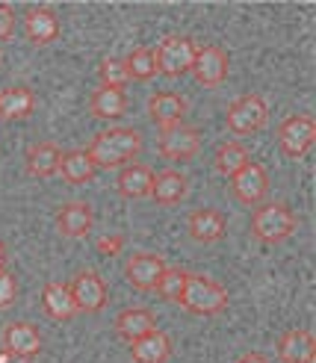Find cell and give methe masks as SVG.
<instances>
[{
	"label": "cell",
	"instance_id": "obj_1",
	"mask_svg": "<svg viewBox=\"0 0 316 363\" xmlns=\"http://www.w3.org/2000/svg\"><path fill=\"white\" fill-rule=\"evenodd\" d=\"M142 145L145 142L136 127H109L89 142L86 154L95 162V169H116L134 162L142 154Z\"/></svg>",
	"mask_w": 316,
	"mask_h": 363
},
{
	"label": "cell",
	"instance_id": "obj_2",
	"mask_svg": "<svg viewBox=\"0 0 316 363\" xmlns=\"http://www.w3.org/2000/svg\"><path fill=\"white\" fill-rule=\"evenodd\" d=\"M228 301H231V296L222 284H216L207 275H198V272H190L187 286H183V296L178 304L195 316H219L228 307Z\"/></svg>",
	"mask_w": 316,
	"mask_h": 363
},
{
	"label": "cell",
	"instance_id": "obj_3",
	"mask_svg": "<svg viewBox=\"0 0 316 363\" xmlns=\"http://www.w3.org/2000/svg\"><path fill=\"white\" fill-rule=\"evenodd\" d=\"M295 228H299V219H295V213L284 201L260 204L251 216V237L263 245H278L290 240Z\"/></svg>",
	"mask_w": 316,
	"mask_h": 363
},
{
	"label": "cell",
	"instance_id": "obj_4",
	"mask_svg": "<svg viewBox=\"0 0 316 363\" xmlns=\"http://www.w3.org/2000/svg\"><path fill=\"white\" fill-rule=\"evenodd\" d=\"M198 53V42L190 35H165L160 45L154 48V60H157V74L165 77H180L192 68V60Z\"/></svg>",
	"mask_w": 316,
	"mask_h": 363
},
{
	"label": "cell",
	"instance_id": "obj_5",
	"mask_svg": "<svg viewBox=\"0 0 316 363\" xmlns=\"http://www.w3.org/2000/svg\"><path fill=\"white\" fill-rule=\"evenodd\" d=\"M68 293L74 298L77 313H101L104 307H107V298H109L107 281L98 275L95 269L77 272V275L71 278V284H68Z\"/></svg>",
	"mask_w": 316,
	"mask_h": 363
},
{
	"label": "cell",
	"instance_id": "obj_6",
	"mask_svg": "<svg viewBox=\"0 0 316 363\" xmlns=\"http://www.w3.org/2000/svg\"><path fill=\"white\" fill-rule=\"evenodd\" d=\"M269 121V106L260 95H243L228 106V127L236 136H251Z\"/></svg>",
	"mask_w": 316,
	"mask_h": 363
},
{
	"label": "cell",
	"instance_id": "obj_7",
	"mask_svg": "<svg viewBox=\"0 0 316 363\" xmlns=\"http://www.w3.org/2000/svg\"><path fill=\"white\" fill-rule=\"evenodd\" d=\"M190 71H192V77H195L198 86L216 89V86L225 83V77H228L231 57H228V50L219 48V45H198V53H195Z\"/></svg>",
	"mask_w": 316,
	"mask_h": 363
},
{
	"label": "cell",
	"instance_id": "obj_8",
	"mask_svg": "<svg viewBox=\"0 0 316 363\" xmlns=\"http://www.w3.org/2000/svg\"><path fill=\"white\" fill-rule=\"evenodd\" d=\"M313 118L307 113H295V116H287L278 127V145H281V151L290 157V160H302L310 145H313Z\"/></svg>",
	"mask_w": 316,
	"mask_h": 363
},
{
	"label": "cell",
	"instance_id": "obj_9",
	"mask_svg": "<svg viewBox=\"0 0 316 363\" xmlns=\"http://www.w3.org/2000/svg\"><path fill=\"white\" fill-rule=\"evenodd\" d=\"M231 192L239 204L246 207H257L260 201L266 198L269 192V177H266V169L260 166V162H246L243 169H239L234 177H231Z\"/></svg>",
	"mask_w": 316,
	"mask_h": 363
},
{
	"label": "cell",
	"instance_id": "obj_10",
	"mask_svg": "<svg viewBox=\"0 0 316 363\" xmlns=\"http://www.w3.org/2000/svg\"><path fill=\"white\" fill-rule=\"evenodd\" d=\"M163 272H165L163 254L136 251V254H130V260L124 266V278L134 289H139V293H154V286H157Z\"/></svg>",
	"mask_w": 316,
	"mask_h": 363
},
{
	"label": "cell",
	"instance_id": "obj_11",
	"mask_svg": "<svg viewBox=\"0 0 316 363\" xmlns=\"http://www.w3.org/2000/svg\"><path fill=\"white\" fill-rule=\"evenodd\" d=\"M187 113H190V101L178 92H157L148 98V116L160 127V133L180 127Z\"/></svg>",
	"mask_w": 316,
	"mask_h": 363
},
{
	"label": "cell",
	"instance_id": "obj_12",
	"mask_svg": "<svg viewBox=\"0 0 316 363\" xmlns=\"http://www.w3.org/2000/svg\"><path fill=\"white\" fill-rule=\"evenodd\" d=\"M160 154L172 162H183V160H192L201 151V130L198 127H187L180 124L175 130H165L160 133Z\"/></svg>",
	"mask_w": 316,
	"mask_h": 363
},
{
	"label": "cell",
	"instance_id": "obj_13",
	"mask_svg": "<svg viewBox=\"0 0 316 363\" xmlns=\"http://www.w3.org/2000/svg\"><path fill=\"white\" fill-rule=\"evenodd\" d=\"M95 225V210L89 201H65L57 210V230L68 240H83Z\"/></svg>",
	"mask_w": 316,
	"mask_h": 363
},
{
	"label": "cell",
	"instance_id": "obj_14",
	"mask_svg": "<svg viewBox=\"0 0 316 363\" xmlns=\"http://www.w3.org/2000/svg\"><path fill=\"white\" fill-rule=\"evenodd\" d=\"M4 352L12 357H36L42 352V334L30 322H9L4 328Z\"/></svg>",
	"mask_w": 316,
	"mask_h": 363
},
{
	"label": "cell",
	"instance_id": "obj_15",
	"mask_svg": "<svg viewBox=\"0 0 316 363\" xmlns=\"http://www.w3.org/2000/svg\"><path fill=\"white\" fill-rule=\"evenodd\" d=\"M24 35L36 48H45L60 35V18L50 6H30L24 12Z\"/></svg>",
	"mask_w": 316,
	"mask_h": 363
},
{
	"label": "cell",
	"instance_id": "obj_16",
	"mask_svg": "<svg viewBox=\"0 0 316 363\" xmlns=\"http://www.w3.org/2000/svg\"><path fill=\"white\" fill-rule=\"evenodd\" d=\"M187 192H190V177L178 169H165V172L154 174L151 195L148 198H154V204H160V207H175L187 198Z\"/></svg>",
	"mask_w": 316,
	"mask_h": 363
},
{
	"label": "cell",
	"instance_id": "obj_17",
	"mask_svg": "<svg viewBox=\"0 0 316 363\" xmlns=\"http://www.w3.org/2000/svg\"><path fill=\"white\" fill-rule=\"evenodd\" d=\"M187 230H190V237H192L195 242H201V245H213V242H219L222 237H225L228 222H225V216H222L219 210H213V207H201V210L190 213Z\"/></svg>",
	"mask_w": 316,
	"mask_h": 363
},
{
	"label": "cell",
	"instance_id": "obj_18",
	"mask_svg": "<svg viewBox=\"0 0 316 363\" xmlns=\"http://www.w3.org/2000/svg\"><path fill=\"white\" fill-rule=\"evenodd\" d=\"M60 160H62V151L53 142H33V145H27V151H24L27 174L39 177V180L57 174L60 172Z\"/></svg>",
	"mask_w": 316,
	"mask_h": 363
},
{
	"label": "cell",
	"instance_id": "obj_19",
	"mask_svg": "<svg viewBox=\"0 0 316 363\" xmlns=\"http://www.w3.org/2000/svg\"><path fill=\"white\" fill-rule=\"evenodd\" d=\"M36 110V92L30 86H6L0 89V118L4 121H24Z\"/></svg>",
	"mask_w": 316,
	"mask_h": 363
},
{
	"label": "cell",
	"instance_id": "obj_20",
	"mask_svg": "<svg viewBox=\"0 0 316 363\" xmlns=\"http://www.w3.org/2000/svg\"><path fill=\"white\" fill-rule=\"evenodd\" d=\"M113 328L116 334L124 340V342H134L145 334H151L157 331V319L151 311H145V307H127V311H121L113 322Z\"/></svg>",
	"mask_w": 316,
	"mask_h": 363
},
{
	"label": "cell",
	"instance_id": "obj_21",
	"mask_svg": "<svg viewBox=\"0 0 316 363\" xmlns=\"http://www.w3.org/2000/svg\"><path fill=\"white\" fill-rule=\"evenodd\" d=\"M127 346H130V357H134V363H165L172 357V340L163 331H151V334L134 340V342H127Z\"/></svg>",
	"mask_w": 316,
	"mask_h": 363
},
{
	"label": "cell",
	"instance_id": "obj_22",
	"mask_svg": "<svg viewBox=\"0 0 316 363\" xmlns=\"http://www.w3.org/2000/svg\"><path fill=\"white\" fill-rule=\"evenodd\" d=\"M278 360L281 363H313V337L307 328H293L278 340Z\"/></svg>",
	"mask_w": 316,
	"mask_h": 363
},
{
	"label": "cell",
	"instance_id": "obj_23",
	"mask_svg": "<svg viewBox=\"0 0 316 363\" xmlns=\"http://www.w3.org/2000/svg\"><path fill=\"white\" fill-rule=\"evenodd\" d=\"M151 180H154V172L148 166H142V162H127L119 172L116 189L121 198H148L151 195Z\"/></svg>",
	"mask_w": 316,
	"mask_h": 363
},
{
	"label": "cell",
	"instance_id": "obj_24",
	"mask_svg": "<svg viewBox=\"0 0 316 363\" xmlns=\"http://www.w3.org/2000/svg\"><path fill=\"white\" fill-rule=\"evenodd\" d=\"M89 113L95 118H121L127 113V92L116 86H98L89 98Z\"/></svg>",
	"mask_w": 316,
	"mask_h": 363
},
{
	"label": "cell",
	"instance_id": "obj_25",
	"mask_svg": "<svg viewBox=\"0 0 316 363\" xmlns=\"http://www.w3.org/2000/svg\"><path fill=\"white\" fill-rule=\"evenodd\" d=\"M42 307H45V313L53 322H68V319L77 316V307H74V298L68 293V284H60V281L45 284V289H42Z\"/></svg>",
	"mask_w": 316,
	"mask_h": 363
},
{
	"label": "cell",
	"instance_id": "obj_26",
	"mask_svg": "<svg viewBox=\"0 0 316 363\" xmlns=\"http://www.w3.org/2000/svg\"><path fill=\"white\" fill-rule=\"evenodd\" d=\"M57 174H62L68 184L80 186V184H89V180L98 174V169H95V162L89 160V154L77 148V151H62L60 172H57Z\"/></svg>",
	"mask_w": 316,
	"mask_h": 363
},
{
	"label": "cell",
	"instance_id": "obj_27",
	"mask_svg": "<svg viewBox=\"0 0 316 363\" xmlns=\"http://www.w3.org/2000/svg\"><path fill=\"white\" fill-rule=\"evenodd\" d=\"M246 162H251V157H249V151H246L239 142H222L219 148H216V154H213V169H216V174H219V177H228V180H231L239 169H243Z\"/></svg>",
	"mask_w": 316,
	"mask_h": 363
},
{
	"label": "cell",
	"instance_id": "obj_28",
	"mask_svg": "<svg viewBox=\"0 0 316 363\" xmlns=\"http://www.w3.org/2000/svg\"><path fill=\"white\" fill-rule=\"evenodd\" d=\"M187 278H190V269H180V266H165V272L160 275L154 293L165 301L178 304L180 296H183V286H187Z\"/></svg>",
	"mask_w": 316,
	"mask_h": 363
},
{
	"label": "cell",
	"instance_id": "obj_29",
	"mask_svg": "<svg viewBox=\"0 0 316 363\" xmlns=\"http://www.w3.org/2000/svg\"><path fill=\"white\" fill-rule=\"evenodd\" d=\"M124 68L130 80H151L157 74V60H154V48H134L124 57Z\"/></svg>",
	"mask_w": 316,
	"mask_h": 363
},
{
	"label": "cell",
	"instance_id": "obj_30",
	"mask_svg": "<svg viewBox=\"0 0 316 363\" xmlns=\"http://www.w3.org/2000/svg\"><path fill=\"white\" fill-rule=\"evenodd\" d=\"M98 77H101V86H116V89H124V83L130 80L127 77V68H124V60H119V57L101 60Z\"/></svg>",
	"mask_w": 316,
	"mask_h": 363
},
{
	"label": "cell",
	"instance_id": "obj_31",
	"mask_svg": "<svg viewBox=\"0 0 316 363\" xmlns=\"http://www.w3.org/2000/svg\"><path fill=\"white\" fill-rule=\"evenodd\" d=\"M15 298H18V281L12 272L0 269V311H6Z\"/></svg>",
	"mask_w": 316,
	"mask_h": 363
},
{
	"label": "cell",
	"instance_id": "obj_32",
	"mask_svg": "<svg viewBox=\"0 0 316 363\" xmlns=\"http://www.w3.org/2000/svg\"><path fill=\"white\" fill-rule=\"evenodd\" d=\"M15 24H18V15H15V9H12L9 4H0V42L12 39Z\"/></svg>",
	"mask_w": 316,
	"mask_h": 363
},
{
	"label": "cell",
	"instance_id": "obj_33",
	"mask_svg": "<svg viewBox=\"0 0 316 363\" xmlns=\"http://www.w3.org/2000/svg\"><path fill=\"white\" fill-rule=\"evenodd\" d=\"M95 248L101 254H107V257H116V254H121V248H124V237L121 233H107V237H101L95 242Z\"/></svg>",
	"mask_w": 316,
	"mask_h": 363
},
{
	"label": "cell",
	"instance_id": "obj_34",
	"mask_svg": "<svg viewBox=\"0 0 316 363\" xmlns=\"http://www.w3.org/2000/svg\"><path fill=\"white\" fill-rule=\"evenodd\" d=\"M236 363H269V360H266V354H260V352H249V354L239 357Z\"/></svg>",
	"mask_w": 316,
	"mask_h": 363
},
{
	"label": "cell",
	"instance_id": "obj_35",
	"mask_svg": "<svg viewBox=\"0 0 316 363\" xmlns=\"http://www.w3.org/2000/svg\"><path fill=\"white\" fill-rule=\"evenodd\" d=\"M0 269H6V245L0 242Z\"/></svg>",
	"mask_w": 316,
	"mask_h": 363
},
{
	"label": "cell",
	"instance_id": "obj_36",
	"mask_svg": "<svg viewBox=\"0 0 316 363\" xmlns=\"http://www.w3.org/2000/svg\"><path fill=\"white\" fill-rule=\"evenodd\" d=\"M12 360V354H6V352H0V363H9Z\"/></svg>",
	"mask_w": 316,
	"mask_h": 363
},
{
	"label": "cell",
	"instance_id": "obj_37",
	"mask_svg": "<svg viewBox=\"0 0 316 363\" xmlns=\"http://www.w3.org/2000/svg\"><path fill=\"white\" fill-rule=\"evenodd\" d=\"M27 363H30V360H27Z\"/></svg>",
	"mask_w": 316,
	"mask_h": 363
}]
</instances>
